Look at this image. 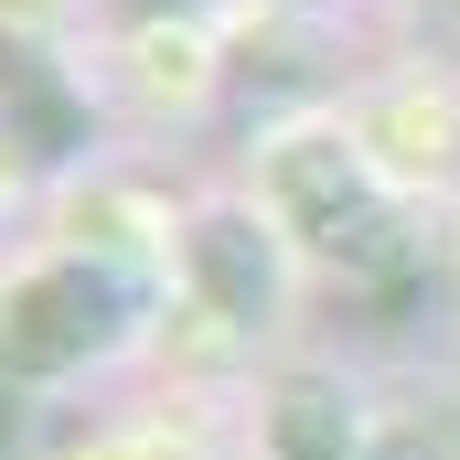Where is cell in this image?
<instances>
[{
    "label": "cell",
    "instance_id": "1",
    "mask_svg": "<svg viewBox=\"0 0 460 460\" xmlns=\"http://www.w3.org/2000/svg\"><path fill=\"white\" fill-rule=\"evenodd\" d=\"M139 322V268L118 257H54L0 289V385H65Z\"/></svg>",
    "mask_w": 460,
    "mask_h": 460
},
{
    "label": "cell",
    "instance_id": "2",
    "mask_svg": "<svg viewBox=\"0 0 460 460\" xmlns=\"http://www.w3.org/2000/svg\"><path fill=\"white\" fill-rule=\"evenodd\" d=\"M268 204H279V226L300 235L311 257H343V268H375L396 246L385 182L353 161V139H332V128H300V139L268 150Z\"/></svg>",
    "mask_w": 460,
    "mask_h": 460
},
{
    "label": "cell",
    "instance_id": "3",
    "mask_svg": "<svg viewBox=\"0 0 460 460\" xmlns=\"http://www.w3.org/2000/svg\"><path fill=\"white\" fill-rule=\"evenodd\" d=\"M193 279L215 289V311H226V322H257V311L279 300L268 226H257V215H204V226H193Z\"/></svg>",
    "mask_w": 460,
    "mask_h": 460
},
{
    "label": "cell",
    "instance_id": "4",
    "mask_svg": "<svg viewBox=\"0 0 460 460\" xmlns=\"http://www.w3.org/2000/svg\"><path fill=\"white\" fill-rule=\"evenodd\" d=\"M268 450L279 460H353V407L322 375H289L279 407H268Z\"/></svg>",
    "mask_w": 460,
    "mask_h": 460
}]
</instances>
